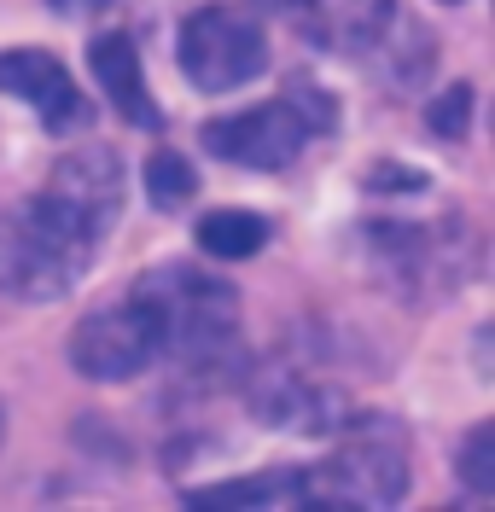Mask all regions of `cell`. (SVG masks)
<instances>
[{"label":"cell","mask_w":495,"mask_h":512,"mask_svg":"<svg viewBox=\"0 0 495 512\" xmlns=\"http://www.w3.org/2000/svg\"><path fill=\"white\" fill-rule=\"evenodd\" d=\"M449 6H461V0H449Z\"/></svg>","instance_id":"19"},{"label":"cell","mask_w":495,"mask_h":512,"mask_svg":"<svg viewBox=\"0 0 495 512\" xmlns=\"http://www.w3.org/2000/svg\"><path fill=\"white\" fill-rule=\"evenodd\" d=\"M466 111H472V88L455 82L449 94L431 105V134H437V140H461L466 134Z\"/></svg>","instance_id":"16"},{"label":"cell","mask_w":495,"mask_h":512,"mask_svg":"<svg viewBox=\"0 0 495 512\" xmlns=\"http://www.w3.org/2000/svg\"><path fill=\"white\" fill-rule=\"evenodd\" d=\"M0 94L30 105L47 134H82V128L94 123L88 94L76 88V76L47 47H12V53H0Z\"/></svg>","instance_id":"6"},{"label":"cell","mask_w":495,"mask_h":512,"mask_svg":"<svg viewBox=\"0 0 495 512\" xmlns=\"http://www.w3.org/2000/svg\"><path fill=\"white\" fill-rule=\"evenodd\" d=\"M99 239L47 192L0 210V291L18 303H59L82 286Z\"/></svg>","instance_id":"2"},{"label":"cell","mask_w":495,"mask_h":512,"mask_svg":"<svg viewBox=\"0 0 495 512\" xmlns=\"http://www.w3.org/2000/svg\"><path fill=\"white\" fill-rule=\"evenodd\" d=\"M303 35L327 53H373V41L396 18V0H297Z\"/></svg>","instance_id":"10"},{"label":"cell","mask_w":495,"mask_h":512,"mask_svg":"<svg viewBox=\"0 0 495 512\" xmlns=\"http://www.w3.org/2000/svg\"><path fill=\"white\" fill-rule=\"evenodd\" d=\"M134 297L146 303V315L164 338V355L187 361V367H210L233 355L239 338V291L216 280L198 262H164L152 274L134 280Z\"/></svg>","instance_id":"3"},{"label":"cell","mask_w":495,"mask_h":512,"mask_svg":"<svg viewBox=\"0 0 495 512\" xmlns=\"http://www.w3.org/2000/svg\"><path fill=\"white\" fill-rule=\"evenodd\" d=\"M158 361H164V338H158V326L134 291L123 303H105L94 315H82L70 332V367L94 384H129Z\"/></svg>","instance_id":"5"},{"label":"cell","mask_w":495,"mask_h":512,"mask_svg":"<svg viewBox=\"0 0 495 512\" xmlns=\"http://www.w3.org/2000/svg\"><path fill=\"white\" fill-rule=\"evenodd\" d=\"M193 239L198 251L216 256V262H245V256H257L268 245V222L257 210H210Z\"/></svg>","instance_id":"12"},{"label":"cell","mask_w":495,"mask_h":512,"mask_svg":"<svg viewBox=\"0 0 495 512\" xmlns=\"http://www.w3.org/2000/svg\"><path fill=\"white\" fill-rule=\"evenodd\" d=\"M204 152L222 163H239V169H257V175H280L303 152V123L280 99L274 105H251V111L216 117L204 128Z\"/></svg>","instance_id":"7"},{"label":"cell","mask_w":495,"mask_h":512,"mask_svg":"<svg viewBox=\"0 0 495 512\" xmlns=\"http://www.w3.org/2000/svg\"><path fill=\"white\" fill-rule=\"evenodd\" d=\"M175 59H181V76L193 82L198 94H233L251 76H263V64H268L263 18L245 12V6H198L193 18L181 24Z\"/></svg>","instance_id":"4"},{"label":"cell","mask_w":495,"mask_h":512,"mask_svg":"<svg viewBox=\"0 0 495 512\" xmlns=\"http://www.w3.org/2000/svg\"><path fill=\"white\" fill-rule=\"evenodd\" d=\"M408 431L391 414H350L332 431L327 460L303 472V507H338V512H379L408 501Z\"/></svg>","instance_id":"1"},{"label":"cell","mask_w":495,"mask_h":512,"mask_svg":"<svg viewBox=\"0 0 495 512\" xmlns=\"http://www.w3.org/2000/svg\"><path fill=\"white\" fill-rule=\"evenodd\" d=\"M88 70H94L105 105L134 128H164V111L146 88V70H140V41L129 30H105L88 41Z\"/></svg>","instance_id":"9"},{"label":"cell","mask_w":495,"mask_h":512,"mask_svg":"<svg viewBox=\"0 0 495 512\" xmlns=\"http://www.w3.org/2000/svg\"><path fill=\"white\" fill-rule=\"evenodd\" d=\"M47 6H53L59 18H94V12H105V6H111V0H47Z\"/></svg>","instance_id":"17"},{"label":"cell","mask_w":495,"mask_h":512,"mask_svg":"<svg viewBox=\"0 0 495 512\" xmlns=\"http://www.w3.org/2000/svg\"><path fill=\"white\" fill-rule=\"evenodd\" d=\"M280 105L303 123V134H309V128H315V134H332V123H338V105H332L309 76H292V82L280 88Z\"/></svg>","instance_id":"14"},{"label":"cell","mask_w":495,"mask_h":512,"mask_svg":"<svg viewBox=\"0 0 495 512\" xmlns=\"http://www.w3.org/2000/svg\"><path fill=\"white\" fill-rule=\"evenodd\" d=\"M41 192H47L65 216H76L94 239H105L111 222L123 216V158H117L111 146H76L70 158L53 163V175H47Z\"/></svg>","instance_id":"8"},{"label":"cell","mask_w":495,"mask_h":512,"mask_svg":"<svg viewBox=\"0 0 495 512\" xmlns=\"http://www.w3.org/2000/svg\"><path fill=\"white\" fill-rule=\"evenodd\" d=\"M461 483L472 495H495V425L490 419L461 443Z\"/></svg>","instance_id":"15"},{"label":"cell","mask_w":495,"mask_h":512,"mask_svg":"<svg viewBox=\"0 0 495 512\" xmlns=\"http://www.w3.org/2000/svg\"><path fill=\"white\" fill-rule=\"evenodd\" d=\"M263 6H274V12H292L297 0H263Z\"/></svg>","instance_id":"18"},{"label":"cell","mask_w":495,"mask_h":512,"mask_svg":"<svg viewBox=\"0 0 495 512\" xmlns=\"http://www.w3.org/2000/svg\"><path fill=\"white\" fill-rule=\"evenodd\" d=\"M198 192V169L181 152H152L146 163V198L158 204V210H175V204H187Z\"/></svg>","instance_id":"13"},{"label":"cell","mask_w":495,"mask_h":512,"mask_svg":"<svg viewBox=\"0 0 495 512\" xmlns=\"http://www.w3.org/2000/svg\"><path fill=\"white\" fill-rule=\"evenodd\" d=\"M187 507H303V472L280 466V472H257V478H228L193 489Z\"/></svg>","instance_id":"11"}]
</instances>
